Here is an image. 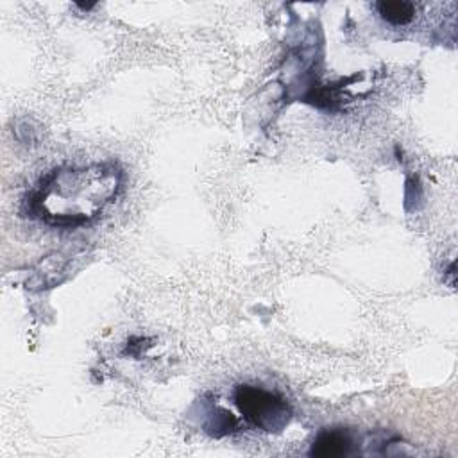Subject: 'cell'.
Wrapping results in <instances>:
<instances>
[{
	"instance_id": "6da1fadb",
	"label": "cell",
	"mask_w": 458,
	"mask_h": 458,
	"mask_svg": "<svg viewBox=\"0 0 458 458\" xmlns=\"http://www.w3.org/2000/svg\"><path fill=\"white\" fill-rule=\"evenodd\" d=\"M120 170L111 163L54 170L30 200V211L50 225L75 227L95 220L116 197Z\"/></svg>"
},
{
	"instance_id": "7a4b0ae2",
	"label": "cell",
	"mask_w": 458,
	"mask_h": 458,
	"mask_svg": "<svg viewBox=\"0 0 458 458\" xmlns=\"http://www.w3.org/2000/svg\"><path fill=\"white\" fill-rule=\"evenodd\" d=\"M234 403L252 426L267 433L283 431L292 417V410L283 397L259 386L240 385L234 392Z\"/></svg>"
},
{
	"instance_id": "3957f363",
	"label": "cell",
	"mask_w": 458,
	"mask_h": 458,
	"mask_svg": "<svg viewBox=\"0 0 458 458\" xmlns=\"http://www.w3.org/2000/svg\"><path fill=\"white\" fill-rule=\"evenodd\" d=\"M351 438L342 429H324L313 440L310 454L318 458H336L349 453Z\"/></svg>"
},
{
	"instance_id": "277c9868",
	"label": "cell",
	"mask_w": 458,
	"mask_h": 458,
	"mask_svg": "<svg viewBox=\"0 0 458 458\" xmlns=\"http://www.w3.org/2000/svg\"><path fill=\"white\" fill-rule=\"evenodd\" d=\"M376 9L381 18L392 25H406L413 20L415 14V5L404 0H383L376 4Z\"/></svg>"
}]
</instances>
